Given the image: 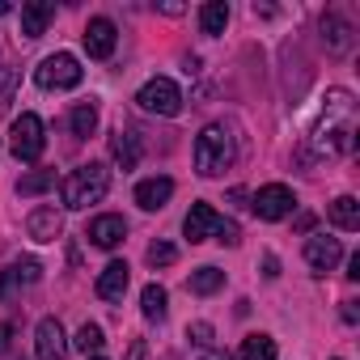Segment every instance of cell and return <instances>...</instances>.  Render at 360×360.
I'll use <instances>...</instances> for the list:
<instances>
[{"instance_id":"cell-1","label":"cell","mask_w":360,"mask_h":360,"mask_svg":"<svg viewBox=\"0 0 360 360\" xmlns=\"http://www.w3.org/2000/svg\"><path fill=\"white\" fill-rule=\"evenodd\" d=\"M238 157V144H233V127L229 123H208L200 136H195V169L204 178H221Z\"/></svg>"},{"instance_id":"cell-2","label":"cell","mask_w":360,"mask_h":360,"mask_svg":"<svg viewBox=\"0 0 360 360\" xmlns=\"http://www.w3.org/2000/svg\"><path fill=\"white\" fill-rule=\"evenodd\" d=\"M106 191H110V169H106L102 161L77 165V169L64 178V187H60L64 208H72V212H81V208H89V204H102Z\"/></svg>"},{"instance_id":"cell-3","label":"cell","mask_w":360,"mask_h":360,"mask_svg":"<svg viewBox=\"0 0 360 360\" xmlns=\"http://www.w3.org/2000/svg\"><path fill=\"white\" fill-rule=\"evenodd\" d=\"M9 148H13V157H18V161H39V157H43V148H47L43 119H39V115H30V110H22V115L13 119V127H9Z\"/></svg>"},{"instance_id":"cell-4","label":"cell","mask_w":360,"mask_h":360,"mask_svg":"<svg viewBox=\"0 0 360 360\" xmlns=\"http://www.w3.org/2000/svg\"><path fill=\"white\" fill-rule=\"evenodd\" d=\"M136 106H140V110H148V115L174 119L178 110H183V94H178V85H174L169 77H153V81H144V85H140Z\"/></svg>"},{"instance_id":"cell-5","label":"cell","mask_w":360,"mask_h":360,"mask_svg":"<svg viewBox=\"0 0 360 360\" xmlns=\"http://www.w3.org/2000/svg\"><path fill=\"white\" fill-rule=\"evenodd\" d=\"M81 77H85V68H81V60H77V56H68V51L47 56V60L34 68V81H39L43 89H77V85H81Z\"/></svg>"},{"instance_id":"cell-6","label":"cell","mask_w":360,"mask_h":360,"mask_svg":"<svg viewBox=\"0 0 360 360\" xmlns=\"http://www.w3.org/2000/svg\"><path fill=\"white\" fill-rule=\"evenodd\" d=\"M255 217L259 221H284L292 208H297V195L284 187V183H267V187H259V195H255Z\"/></svg>"},{"instance_id":"cell-7","label":"cell","mask_w":360,"mask_h":360,"mask_svg":"<svg viewBox=\"0 0 360 360\" xmlns=\"http://www.w3.org/2000/svg\"><path fill=\"white\" fill-rule=\"evenodd\" d=\"M339 259H343V246H339V238H326V233H314L309 242H305V263L318 271V276H326V271H335L339 267Z\"/></svg>"},{"instance_id":"cell-8","label":"cell","mask_w":360,"mask_h":360,"mask_svg":"<svg viewBox=\"0 0 360 360\" xmlns=\"http://www.w3.org/2000/svg\"><path fill=\"white\" fill-rule=\"evenodd\" d=\"M34 352H39V360H68V339H64L60 318H43V322H39V330H34Z\"/></svg>"},{"instance_id":"cell-9","label":"cell","mask_w":360,"mask_h":360,"mask_svg":"<svg viewBox=\"0 0 360 360\" xmlns=\"http://www.w3.org/2000/svg\"><path fill=\"white\" fill-rule=\"evenodd\" d=\"M115 43H119V30H115L110 18H94V22L85 26V51H89L94 60H110V56H115Z\"/></svg>"},{"instance_id":"cell-10","label":"cell","mask_w":360,"mask_h":360,"mask_svg":"<svg viewBox=\"0 0 360 360\" xmlns=\"http://www.w3.org/2000/svg\"><path fill=\"white\" fill-rule=\"evenodd\" d=\"M85 238H89L94 246H102V250H115V246L127 238V221H123V217H115V212L94 217V221H89V229H85Z\"/></svg>"},{"instance_id":"cell-11","label":"cell","mask_w":360,"mask_h":360,"mask_svg":"<svg viewBox=\"0 0 360 360\" xmlns=\"http://www.w3.org/2000/svg\"><path fill=\"white\" fill-rule=\"evenodd\" d=\"M221 221H225V217H217L212 204H195V208L187 212V221H183V233H187L191 242H208V238H217Z\"/></svg>"},{"instance_id":"cell-12","label":"cell","mask_w":360,"mask_h":360,"mask_svg":"<svg viewBox=\"0 0 360 360\" xmlns=\"http://www.w3.org/2000/svg\"><path fill=\"white\" fill-rule=\"evenodd\" d=\"M127 284H131V267H127L123 259H115V263H106L102 276H98V297H102V301H123Z\"/></svg>"},{"instance_id":"cell-13","label":"cell","mask_w":360,"mask_h":360,"mask_svg":"<svg viewBox=\"0 0 360 360\" xmlns=\"http://www.w3.org/2000/svg\"><path fill=\"white\" fill-rule=\"evenodd\" d=\"M169 195H174V183H169V178H144V183L136 187V204H140L144 212L165 208V204H169Z\"/></svg>"},{"instance_id":"cell-14","label":"cell","mask_w":360,"mask_h":360,"mask_svg":"<svg viewBox=\"0 0 360 360\" xmlns=\"http://www.w3.org/2000/svg\"><path fill=\"white\" fill-rule=\"evenodd\" d=\"M110 157H115L119 169H136V165H140V140H136V131L119 127V131L110 136Z\"/></svg>"},{"instance_id":"cell-15","label":"cell","mask_w":360,"mask_h":360,"mask_svg":"<svg viewBox=\"0 0 360 360\" xmlns=\"http://www.w3.org/2000/svg\"><path fill=\"white\" fill-rule=\"evenodd\" d=\"M51 18H56V5H51V0H30V5H22V34H26V39H39Z\"/></svg>"},{"instance_id":"cell-16","label":"cell","mask_w":360,"mask_h":360,"mask_svg":"<svg viewBox=\"0 0 360 360\" xmlns=\"http://www.w3.org/2000/svg\"><path fill=\"white\" fill-rule=\"evenodd\" d=\"M26 229H30V238H34V242H56V238H60V229H64V221H60V212H56V208H34V212H30V221H26Z\"/></svg>"},{"instance_id":"cell-17","label":"cell","mask_w":360,"mask_h":360,"mask_svg":"<svg viewBox=\"0 0 360 360\" xmlns=\"http://www.w3.org/2000/svg\"><path fill=\"white\" fill-rule=\"evenodd\" d=\"M322 39H326L330 51H347V43H352V26H347L339 13H326V18H322Z\"/></svg>"},{"instance_id":"cell-18","label":"cell","mask_w":360,"mask_h":360,"mask_svg":"<svg viewBox=\"0 0 360 360\" xmlns=\"http://www.w3.org/2000/svg\"><path fill=\"white\" fill-rule=\"evenodd\" d=\"M225 26H229V5L225 0H208L200 9V30L204 34H225Z\"/></svg>"},{"instance_id":"cell-19","label":"cell","mask_w":360,"mask_h":360,"mask_svg":"<svg viewBox=\"0 0 360 360\" xmlns=\"http://www.w3.org/2000/svg\"><path fill=\"white\" fill-rule=\"evenodd\" d=\"M330 221L339 225V229H360V204H356V195H339L335 204H330Z\"/></svg>"},{"instance_id":"cell-20","label":"cell","mask_w":360,"mask_h":360,"mask_svg":"<svg viewBox=\"0 0 360 360\" xmlns=\"http://www.w3.org/2000/svg\"><path fill=\"white\" fill-rule=\"evenodd\" d=\"M140 309H144V318H148V322H161V318H165V309H169L165 288H161V284H144V292H140Z\"/></svg>"},{"instance_id":"cell-21","label":"cell","mask_w":360,"mask_h":360,"mask_svg":"<svg viewBox=\"0 0 360 360\" xmlns=\"http://www.w3.org/2000/svg\"><path fill=\"white\" fill-rule=\"evenodd\" d=\"M238 360H276V339L271 335H246L238 347Z\"/></svg>"},{"instance_id":"cell-22","label":"cell","mask_w":360,"mask_h":360,"mask_svg":"<svg viewBox=\"0 0 360 360\" xmlns=\"http://www.w3.org/2000/svg\"><path fill=\"white\" fill-rule=\"evenodd\" d=\"M68 127H72V136H77V140L94 136V127H98V106H94V102H81V106H72V115H68Z\"/></svg>"},{"instance_id":"cell-23","label":"cell","mask_w":360,"mask_h":360,"mask_svg":"<svg viewBox=\"0 0 360 360\" xmlns=\"http://www.w3.org/2000/svg\"><path fill=\"white\" fill-rule=\"evenodd\" d=\"M221 284H225V271H221V267H200V271H191V292H200V297H212Z\"/></svg>"},{"instance_id":"cell-24","label":"cell","mask_w":360,"mask_h":360,"mask_svg":"<svg viewBox=\"0 0 360 360\" xmlns=\"http://www.w3.org/2000/svg\"><path fill=\"white\" fill-rule=\"evenodd\" d=\"M47 187H56V169H34V174H26L22 183H18L22 195H39V191H47Z\"/></svg>"},{"instance_id":"cell-25","label":"cell","mask_w":360,"mask_h":360,"mask_svg":"<svg viewBox=\"0 0 360 360\" xmlns=\"http://www.w3.org/2000/svg\"><path fill=\"white\" fill-rule=\"evenodd\" d=\"M72 343H77V347H81V352L89 356V352H98V347H102L106 339H102V326H98V322H85V326L77 330V339H72Z\"/></svg>"},{"instance_id":"cell-26","label":"cell","mask_w":360,"mask_h":360,"mask_svg":"<svg viewBox=\"0 0 360 360\" xmlns=\"http://www.w3.org/2000/svg\"><path fill=\"white\" fill-rule=\"evenodd\" d=\"M174 259H178V250H174L169 242H153V246H148V267H169Z\"/></svg>"},{"instance_id":"cell-27","label":"cell","mask_w":360,"mask_h":360,"mask_svg":"<svg viewBox=\"0 0 360 360\" xmlns=\"http://www.w3.org/2000/svg\"><path fill=\"white\" fill-rule=\"evenodd\" d=\"M39 271H43V267H39L34 259H22V263H13V267H9V276H13L18 284H34V280H39Z\"/></svg>"},{"instance_id":"cell-28","label":"cell","mask_w":360,"mask_h":360,"mask_svg":"<svg viewBox=\"0 0 360 360\" xmlns=\"http://www.w3.org/2000/svg\"><path fill=\"white\" fill-rule=\"evenodd\" d=\"M187 339H191L195 347H212V339H217V330H212L208 322H191V326H187Z\"/></svg>"},{"instance_id":"cell-29","label":"cell","mask_w":360,"mask_h":360,"mask_svg":"<svg viewBox=\"0 0 360 360\" xmlns=\"http://www.w3.org/2000/svg\"><path fill=\"white\" fill-rule=\"evenodd\" d=\"M217 242H225V246H238V242H242L238 225H233V221H221V229H217Z\"/></svg>"},{"instance_id":"cell-30","label":"cell","mask_w":360,"mask_h":360,"mask_svg":"<svg viewBox=\"0 0 360 360\" xmlns=\"http://www.w3.org/2000/svg\"><path fill=\"white\" fill-rule=\"evenodd\" d=\"M9 335H13V326H9V322H0V352L9 347Z\"/></svg>"},{"instance_id":"cell-31","label":"cell","mask_w":360,"mask_h":360,"mask_svg":"<svg viewBox=\"0 0 360 360\" xmlns=\"http://www.w3.org/2000/svg\"><path fill=\"white\" fill-rule=\"evenodd\" d=\"M263 267H267V276H280V259H276V255H267Z\"/></svg>"},{"instance_id":"cell-32","label":"cell","mask_w":360,"mask_h":360,"mask_svg":"<svg viewBox=\"0 0 360 360\" xmlns=\"http://www.w3.org/2000/svg\"><path fill=\"white\" fill-rule=\"evenodd\" d=\"M347 280H360V255H352V263H347Z\"/></svg>"},{"instance_id":"cell-33","label":"cell","mask_w":360,"mask_h":360,"mask_svg":"<svg viewBox=\"0 0 360 360\" xmlns=\"http://www.w3.org/2000/svg\"><path fill=\"white\" fill-rule=\"evenodd\" d=\"M360 314H356V301H343V322H356Z\"/></svg>"},{"instance_id":"cell-34","label":"cell","mask_w":360,"mask_h":360,"mask_svg":"<svg viewBox=\"0 0 360 360\" xmlns=\"http://www.w3.org/2000/svg\"><path fill=\"white\" fill-rule=\"evenodd\" d=\"M127 360H144V343H140V339L131 343V352H127Z\"/></svg>"},{"instance_id":"cell-35","label":"cell","mask_w":360,"mask_h":360,"mask_svg":"<svg viewBox=\"0 0 360 360\" xmlns=\"http://www.w3.org/2000/svg\"><path fill=\"white\" fill-rule=\"evenodd\" d=\"M204 360H233V356H229V352H212V347H208V352H204Z\"/></svg>"},{"instance_id":"cell-36","label":"cell","mask_w":360,"mask_h":360,"mask_svg":"<svg viewBox=\"0 0 360 360\" xmlns=\"http://www.w3.org/2000/svg\"><path fill=\"white\" fill-rule=\"evenodd\" d=\"M5 13H9V5H5V0H0V18H5Z\"/></svg>"},{"instance_id":"cell-37","label":"cell","mask_w":360,"mask_h":360,"mask_svg":"<svg viewBox=\"0 0 360 360\" xmlns=\"http://www.w3.org/2000/svg\"><path fill=\"white\" fill-rule=\"evenodd\" d=\"M94 360H102V356H94Z\"/></svg>"}]
</instances>
